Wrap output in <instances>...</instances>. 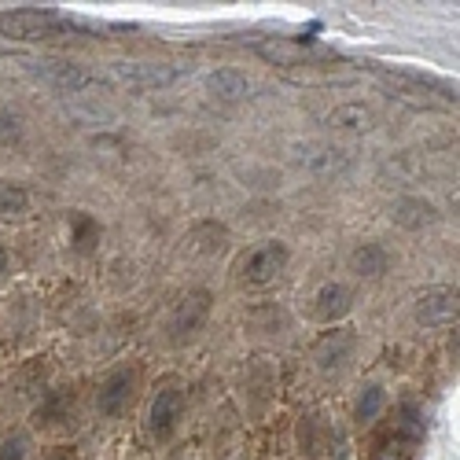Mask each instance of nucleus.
Instances as JSON below:
<instances>
[{
  "label": "nucleus",
  "instance_id": "obj_15",
  "mask_svg": "<svg viewBox=\"0 0 460 460\" xmlns=\"http://www.w3.org/2000/svg\"><path fill=\"white\" fill-rule=\"evenodd\" d=\"M207 89L221 103H243L251 96V78H247V74H240V70H233V66H225V70H214L210 74Z\"/></svg>",
  "mask_w": 460,
  "mask_h": 460
},
{
  "label": "nucleus",
  "instance_id": "obj_22",
  "mask_svg": "<svg viewBox=\"0 0 460 460\" xmlns=\"http://www.w3.org/2000/svg\"><path fill=\"white\" fill-rule=\"evenodd\" d=\"M19 140H22V122H19V114H12L8 107H0V147L19 144Z\"/></svg>",
  "mask_w": 460,
  "mask_h": 460
},
{
  "label": "nucleus",
  "instance_id": "obj_8",
  "mask_svg": "<svg viewBox=\"0 0 460 460\" xmlns=\"http://www.w3.org/2000/svg\"><path fill=\"white\" fill-rule=\"evenodd\" d=\"M114 78L129 89H166L181 78V70L170 66V63H114Z\"/></svg>",
  "mask_w": 460,
  "mask_h": 460
},
{
  "label": "nucleus",
  "instance_id": "obj_6",
  "mask_svg": "<svg viewBox=\"0 0 460 460\" xmlns=\"http://www.w3.org/2000/svg\"><path fill=\"white\" fill-rule=\"evenodd\" d=\"M350 151L342 147H332V144H302L295 147V166L305 170L317 181H332V177H342L350 170Z\"/></svg>",
  "mask_w": 460,
  "mask_h": 460
},
{
  "label": "nucleus",
  "instance_id": "obj_9",
  "mask_svg": "<svg viewBox=\"0 0 460 460\" xmlns=\"http://www.w3.org/2000/svg\"><path fill=\"white\" fill-rule=\"evenodd\" d=\"M181 416H184V391L177 387H166L155 394V402H151V412H147V428L151 435H155L159 442L173 438L177 424H181Z\"/></svg>",
  "mask_w": 460,
  "mask_h": 460
},
{
  "label": "nucleus",
  "instance_id": "obj_4",
  "mask_svg": "<svg viewBox=\"0 0 460 460\" xmlns=\"http://www.w3.org/2000/svg\"><path fill=\"white\" fill-rule=\"evenodd\" d=\"M254 52L273 66H314L335 59L324 45L298 41V37H261V41H254Z\"/></svg>",
  "mask_w": 460,
  "mask_h": 460
},
{
  "label": "nucleus",
  "instance_id": "obj_11",
  "mask_svg": "<svg viewBox=\"0 0 460 460\" xmlns=\"http://www.w3.org/2000/svg\"><path fill=\"white\" fill-rule=\"evenodd\" d=\"M354 350H358L354 332H328L314 347V361H317V368L324 376H332V372H342L354 361Z\"/></svg>",
  "mask_w": 460,
  "mask_h": 460
},
{
  "label": "nucleus",
  "instance_id": "obj_10",
  "mask_svg": "<svg viewBox=\"0 0 460 460\" xmlns=\"http://www.w3.org/2000/svg\"><path fill=\"white\" fill-rule=\"evenodd\" d=\"M133 387H137V372L133 368H114L96 391V405L103 416H122L133 402Z\"/></svg>",
  "mask_w": 460,
  "mask_h": 460
},
{
  "label": "nucleus",
  "instance_id": "obj_17",
  "mask_svg": "<svg viewBox=\"0 0 460 460\" xmlns=\"http://www.w3.org/2000/svg\"><path fill=\"white\" fill-rule=\"evenodd\" d=\"M350 270L358 277H383L391 270V251L383 243H361L354 254H350Z\"/></svg>",
  "mask_w": 460,
  "mask_h": 460
},
{
  "label": "nucleus",
  "instance_id": "obj_2",
  "mask_svg": "<svg viewBox=\"0 0 460 460\" xmlns=\"http://www.w3.org/2000/svg\"><path fill=\"white\" fill-rule=\"evenodd\" d=\"M428 435V420H424V405L412 394L398 402V416H394V435L383 438L376 460H412V453L420 449Z\"/></svg>",
  "mask_w": 460,
  "mask_h": 460
},
{
  "label": "nucleus",
  "instance_id": "obj_12",
  "mask_svg": "<svg viewBox=\"0 0 460 460\" xmlns=\"http://www.w3.org/2000/svg\"><path fill=\"white\" fill-rule=\"evenodd\" d=\"M416 321L424 328H442L456 321V288H431L416 298Z\"/></svg>",
  "mask_w": 460,
  "mask_h": 460
},
{
  "label": "nucleus",
  "instance_id": "obj_26",
  "mask_svg": "<svg viewBox=\"0 0 460 460\" xmlns=\"http://www.w3.org/2000/svg\"><path fill=\"white\" fill-rule=\"evenodd\" d=\"M0 56H4V49H0Z\"/></svg>",
  "mask_w": 460,
  "mask_h": 460
},
{
  "label": "nucleus",
  "instance_id": "obj_23",
  "mask_svg": "<svg viewBox=\"0 0 460 460\" xmlns=\"http://www.w3.org/2000/svg\"><path fill=\"white\" fill-rule=\"evenodd\" d=\"M26 453H30V438L22 431L0 442V460H26Z\"/></svg>",
  "mask_w": 460,
  "mask_h": 460
},
{
  "label": "nucleus",
  "instance_id": "obj_7",
  "mask_svg": "<svg viewBox=\"0 0 460 460\" xmlns=\"http://www.w3.org/2000/svg\"><path fill=\"white\" fill-rule=\"evenodd\" d=\"M210 317V291L196 288V291H188L181 302H177V310L170 317V339L173 342H188V339H196L203 332Z\"/></svg>",
  "mask_w": 460,
  "mask_h": 460
},
{
  "label": "nucleus",
  "instance_id": "obj_18",
  "mask_svg": "<svg viewBox=\"0 0 460 460\" xmlns=\"http://www.w3.org/2000/svg\"><path fill=\"white\" fill-rule=\"evenodd\" d=\"M70 243L78 254H89L96 243H100V221L85 210H74L70 214Z\"/></svg>",
  "mask_w": 460,
  "mask_h": 460
},
{
  "label": "nucleus",
  "instance_id": "obj_1",
  "mask_svg": "<svg viewBox=\"0 0 460 460\" xmlns=\"http://www.w3.org/2000/svg\"><path fill=\"white\" fill-rule=\"evenodd\" d=\"M82 26L63 19L52 8H15V12H0V37L12 41H59V37L78 33Z\"/></svg>",
  "mask_w": 460,
  "mask_h": 460
},
{
  "label": "nucleus",
  "instance_id": "obj_3",
  "mask_svg": "<svg viewBox=\"0 0 460 460\" xmlns=\"http://www.w3.org/2000/svg\"><path fill=\"white\" fill-rule=\"evenodd\" d=\"M33 74L63 96H96L107 89L96 70H89L82 63H70V59H37Z\"/></svg>",
  "mask_w": 460,
  "mask_h": 460
},
{
  "label": "nucleus",
  "instance_id": "obj_21",
  "mask_svg": "<svg viewBox=\"0 0 460 460\" xmlns=\"http://www.w3.org/2000/svg\"><path fill=\"white\" fill-rule=\"evenodd\" d=\"M383 409H387V391H383V387H365V394L354 405V420H361V424H372V420H379Z\"/></svg>",
  "mask_w": 460,
  "mask_h": 460
},
{
  "label": "nucleus",
  "instance_id": "obj_14",
  "mask_svg": "<svg viewBox=\"0 0 460 460\" xmlns=\"http://www.w3.org/2000/svg\"><path fill=\"white\" fill-rule=\"evenodd\" d=\"M324 126L332 133H368L376 126V114L365 103H339L335 111L324 114Z\"/></svg>",
  "mask_w": 460,
  "mask_h": 460
},
{
  "label": "nucleus",
  "instance_id": "obj_13",
  "mask_svg": "<svg viewBox=\"0 0 460 460\" xmlns=\"http://www.w3.org/2000/svg\"><path fill=\"white\" fill-rule=\"evenodd\" d=\"M350 305H354V291H350L347 284L328 280V284H321L317 295H314V317L335 324V321H342V317L350 314Z\"/></svg>",
  "mask_w": 460,
  "mask_h": 460
},
{
  "label": "nucleus",
  "instance_id": "obj_25",
  "mask_svg": "<svg viewBox=\"0 0 460 460\" xmlns=\"http://www.w3.org/2000/svg\"><path fill=\"white\" fill-rule=\"evenodd\" d=\"M49 460H66V456H49Z\"/></svg>",
  "mask_w": 460,
  "mask_h": 460
},
{
  "label": "nucleus",
  "instance_id": "obj_20",
  "mask_svg": "<svg viewBox=\"0 0 460 460\" xmlns=\"http://www.w3.org/2000/svg\"><path fill=\"white\" fill-rule=\"evenodd\" d=\"M70 409H74V398L66 391H52L37 405V424H63V420H70Z\"/></svg>",
  "mask_w": 460,
  "mask_h": 460
},
{
  "label": "nucleus",
  "instance_id": "obj_24",
  "mask_svg": "<svg viewBox=\"0 0 460 460\" xmlns=\"http://www.w3.org/2000/svg\"><path fill=\"white\" fill-rule=\"evenodd\" d=\"M8 273V251H4V243H0V277Z\"/></svg>",
  "mask_w": 460,
  "mask_h": 460
},
{
  "label": "nucleus",
  "instance_id": "obj_19",
  "mask_svg": "<svg viewBox=\"0 0 460 460\" xmlns=\"http://www.w3.org/2000/svg\"><path fill=\"white\" fill-rule=\"evenodd\" d=\"M30 214V191L22 184H0V221L26 217Z\"/></svg>",
  "mask_w": 460,
  "mask_h": 460
},
{
  "label": "nucleus",
  "instance_id": "obj_16",
  "mask_svg": "<svg viewBox=\"0 0 460 460\" xmlns=\"http://www.w3.org/2000/svg\"><path fill=\"white\" fill-rule=\"evenodd\" d=\"M391 217H394V225L409 228V233H420L424 225H431V221H435V207H431L424 196H402V199L394 203Z\"/></svg>",
  "mask_w": 460,
  "mask_h": 460
},
{
  "label": "nucleus",
  "instance_id": "obj_5",
  "mask_svg": "<svg viewBox=\"0 0 460 460\" xmlns=\"http://www.w3.org/2000/svg\"><path fill=\"white\" fill-rule=\"evenodd\" d=\"M288 243L280 240H265L258 247H251L240 261V280L251 284V288H265V284H273L284 270H288Z\"/></svg>",
  "mask_w": 460,
  "mask_h": 460
}]
</instances>
